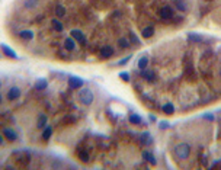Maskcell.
<instances>
[{"label": "cell", "instance_id": "obj_6", "mask_svg": "<svg viewBox=\"0 0 221 170\" xmlns=\"http://www.w3.org/2000/svg\"><path fill=\"white\" fill-rule=\"evenodd\" d=\"M2 47V51H3V54H5L6 57H9V58H13V60H19V57L16 55V53H15L12 48H9L6 44H2L0 45Z\"/></svg>", "mask_w": 221, "mask_h": 170}, {"label": "cell", "instance_id": "obj_11", "mask_svg": "<svg viewBox=\"0 0 221 170\" xmlns=\"http://www.w3.org/2000/svg\"><path fill=\"white\" fill-rule=\"evenodd\" d=\"M64 48L67 49V51H73V49L76 48V39L74 38H67V39L64 41Z\"/></svg>", "mask_w": 221, "mask_h": 170}, {"label": "cell", "instance_id": "obj_15", "mask_svg": "<svg viewBox=\"0 0 221 170\" xmlns=\"http://www.w3.org/2000/svg\"><path fill=\"white\" fill-rule=\"evenodd\" d=\"M141 35H143V38H145V39L151 38V36L154 35V28H153V26L144 28V29H143V32H141Z\"/></svg>", "mask_w": 221, "mask_h": 170}, {"label": "cell", "instance_id": "obj_8", "mask_svg": "<svg viewBox=\"0 0 221 170\" xmlns=\"http://www.w3.org/2000/svg\"><path fill=\"white\" fill-rule=\"evenodd\" d=\"M113 53H115V51H113V48L111 45H105L104 48L100 49V57H102V58H111L113 55Z\"/></svg>", "mask_w": 221, "mask_h": 170}, {"label": "cell", "instance_id": "obj_26", "mask_svg": "<svg viewBox=\"0 0 221 170\" xmlns=\"http://www.w3.org/2000/svg\"><path fill=\"white\" fill-rule=\"evenodd\" d=\"M51 135H53V128H51L50 125L45 126V130H44V132H42V138H44V140H50Z\"/></svg>", "mask_w": 221, "mask_h": 170}, {"label": "cell", "instance_id": "obj_23", "mask_svg": "<svg viewBox=\"0 0 221 170\" xmlns=\"http://www.w3.org/2000/svg\"><path fill=\"white\" fill-rule=\"evenodd\" d=\"M188 39H189L191 42H196V44H198V42L202 41V36L196 35V34H194V32H189V34H188Z\"/></svg>", "mask_w": 221, "mask_h": 170}, {"label": "cell", "instance_id": "obj_7", "mask_svg": "<svg viewBox=\"0 0 221 170\" xmlns=\"http://www.w3.org/2000/svg\"><path fill=\"white\" fill-rule=\"evenodd\" d=\"M3 137H5L7 141H16V140H18V134H16L12 128H5V130H3Z\"/></svg>", "mask_w": 221, "mask_h": 170}, {"label": "cell", "instance_id": "obj_12", "mask_svg": "<svg viewBox=\"0 0 221 170\" xmlns=\"http://www.w3.org/2000/svg\"><path fill=\"white\" fill-rule=\"evenodd\" d=\"M162 109H163V112H164L166 115H173V113H175V106H173V103L172 102L164 103Z\"/></svg>", "mask_w": 221, "mask_h": 170}, {"label": "cell", "instance_id": "obj_34", "mask_svg": "<svg viewBox=\"0 0 221 170\" xmlns=\"http://www.w3.org/2000/svg\"><path fill=\"white\" fill-rule=\"evenodd\" d=\"M149 119H150L151 122H156V117H154V115H150V117H149Z\"/></svg>", "mask_w": 221, "mask_h": 170}, {"label": "cell", "instance_id": "obj_17", "mask_svg": "<svg viewBox=\"0 0 221 170\" xmlns=\"http://www.w3.org/2000/svg\"><path fill=\"white\" fill-rule=\"evenodd\" d=\"M140 141H141V144H144V145H149V144L153 143V140H151L149 132H143V134L140 135Z\"/></svg>", "mask_w": 221, "mask_h": 170}, {"label": "cell", "instance_id": "obj_16", "mask_svg": "<svg viewBox=\"0 0 221 170\" xmlns=\"http://www.w3.org/2000/svg\"><path fill=\"white\" fill-rule=\"evenodd\" d=\"M47 87H48V81L45 79H39L35 83V90H45Z\"/></svg>", "mask_w": 221, "mask_h": 170}, {"label": "cell", "instance_id": "obj_36", "mask_svg": "<svg viewBox=\"0 0 221 170\" xmlns=\"http://www.w3.org/2000/svg\"><path fill=\"white\" fill-rule=\"evenodd\" d=\"M208 2H211V0H208Z\"/></svg>", "mask_w": 221, "mask_h": 170}, {"label": "cell", "instance_id": "obj_3", "mask_svg": "<svg viewBox=\"0 0 221 170\" xmlns=\"http://www.w3.org/2000/svg\"><path fill=\"white\" fill-rule=\"evenodd\" d=\"M21 89H19L18 86H12L9 90H7V94H6V98H7V100H16V99H19L21 98Z\"/></svg>", "mask_w": 221, "mask_h": 170}, {"label": "cell", "instance_id": "obj_1", "mask_svg": "<svg viewBox=\"0 0 221 170\" xmlns=\"http://www.w3.org/2000/svg\"><path fill=\"white\" fill-rule=\"evenodd\" d=\"M173 153H175V156L179 159V160H185V159H188L191 154V147L189 144L186 143H181L177 144L175 147V150H173Z\"/></svg>", "mask_w": 221, "mask_h": 170}, {"label": "cell", "instance_id": "obj_29", "mask_svg": "<svg viewBox=\"0 0 221 170\" xmlns=\"http://www.w3.org/2000/svg\"><path fill=\"white\" fill-rule=\"evenodd\" d=\"M130 39H131V42H132V44H141L140 39L137 38V35L134 34V32H130Z\"/></svg>", "mask_w": 221, "mask_h": 170}, {"label": "cell", "instance_id": "obj_27", "mask_svg": "<svg viewBox=\"0 0 221 170\" xmlns=\"http://www.w3.org/2000/svg\"><path fill=\"white\" fill-rule=\"evenodd\" d=\"M119 79H121L122 81H125V83H128V81L131 80V76L128 71H121L119 73Z\"/></svg>", "mask_w": 221, "mask_h": 170}, {"label": "cell", "instance_id": "obj_33", "mask_svg": "<svg viewBox=\"0 0 221 170\" xmlns=\"http://www.w3.org/2000/svg\"><path fill=\"white\" fill-rule=\"evenodd\" d=\"M204 119H207V121H214V115L212 113H207V115H204Z\"/></svg>", "mask_w": 221, "mask_h": 170}, {"label": "cell", "instance_id": "obj_22", "mask_svg": "<svg viewBox=\"0 0 221 170\" xmlns=\"http://www.w3.org/2000/svg\"><path fill=\"white\" fill-rule=\"evenodd\" d=\"M130 122L131 124H137V125H140V124H143V119H141L140 115H137V113H131L130 115Z\"/></svg>", "mask_w": 221, "mask_h": 170}, {"label": "cell", "instance_id": "obj_28", "mask_svg": "<svg viewBox=\"0 0 221 170\" xmlns=\"http://www.w3.org/2000/svg\"><path fill=\"white\" fill-rule=\"evenodd\" d=\"M118 44H119V47H121L122 49H125V48H128V45H130V41L125 39V38H119V39H118Z\"/></svg>", "mask_w": 221, "mask_h": 170}, {"label": "cell", "instance_id": "obj_19", "mask_svg": "<svg viewBox=\"0 0 221 170\" xmlns=\"http://www.w3.org/2000/svg\"><path fill=\"white\" fill-rule=\"evenodd\" d=\"M51 25H53V29H54V31H57V32H63L64 26H63V23L60 22L58 19H53V21H51Z\"/></svg>", "mask_w": 221, "mask_h": 170}, {"label": "cell", "instance_id": "obj_14", "mask_svg": "<svg viewBox=\"0 0 221 170\" xmlns=\"http://www.w3.org/2000/svg\"><path fill=\"white\" fill-rule=\"evenodd\" d=\"M147 66H149V57H147V55H144V57H141V58L138 60L137 67L140 68V70H145V68H147Z\"/></svg>", "mask_w": 221, "mask_h": 170}, {"label": "cell", "instance_id": "obj_20", "mask_svg": "<svg viewBox=\"0 0 221 170\" xmlns=\"http://www.w3.org/2000/svg\"><path fill=\"white\" fill-rule=\"evenodd\" d=\"M19 36H21L22 39L31 41V39H34V32L32 31H21L19 32Z\"/></svg>", "mask_w": 221, "mask_h": 170}, {"label": "cell", "instance_id": "obj_4", "mask_svg": "<svg viewBox=\"0 0 221 170\" xmlns=\"http://www.w3.org/2000/svg\"><path fill=\"white\" fill-rule=\"evenodd\" d=\"M85 85V81L83 79L80 77H76V76H71L68 79V86H70V89H81V86Z\"/></svg>", "mask_w": 221, "mask_h": 170}, {"label": "cell", "instance_id": "obj_31", "mask_svg": "<svg viewBox=\"0 0 221 170\" xmlns=\"http://www.w3.org/2000/svg\"><path fill=\"white\" fill-rule=\"evenodd\" d=\"M169 126H170V124H169L167 121H162V122H159V128H160V130H167Z\"/></svg>", "mask_w": 221, "mask_h": 170}, {"label": "cell", "instance_id": "obj_13", "mask_svg": "<svg viewBox=\"0 0 221 170\" xmlns=\"http://www.w3.org/2000/svg\"><path fill=\"white\" fill-rule=\"evenodd\" d=\"M47 122H48V118H47V115L41 113L39 117H38V122H36V126H38V128H45V126H47Z\"/></svg>", "mask_w": 221, "mask_h": 170}, {"label": "cell", "instance_id": "obj_24", "mask_svg": "<svg viewBox=\"0 0 221 170\" xmlns=\"http://www.w3.org/2000/svg\"><path fill=\"white\" fill-rule=\"evenodd\" d=\"M143 77H144L147 81H153L156 74H154V71H151V70H145V71L143 73Z\"/></svg>", "mask_w": 221, "mask_h": 170}, {"label": "cell", "instance_id": "obj_5", "mask_svg": "<svg viewBox=\"0 0 221 170\" xmlns=\"http://www.w3.org/2000/svg\"><path fill=\"white\" fill-rule=\"evenodd\" d=\"M159 15H160V18L164 19V21L172 19L173 18V9H172L170 6H163L162 9H160V12H159Z\"/></svg>", "mask_w": 221, "mask_h": 170}, {"label": "cell", "instance_id": "obj_25", "mask_svg": "<svg viewBox=\"0 0 221 170\" xmlns=\"http://www.w3.org/2000/svg\"><path fill=\"white\" fill-rule=\"evenodd\" d=\"M55 16H57V18H63V16H66V9H64V6L58 5L57 7H55Z\"/></svg>", "mask_w": 221, "mask_h": 170}, {"label": "cell", "instance_id": "obj_32", "mask_svg": "<svg viewBox=\"0 0 221 170\" xmlns=\"http://www.w3.org/2000/svg\"><path fill=\"white\" fill-rule=\"evenodd\" d=\"M131 58H132V55H127L125 58H122L118 64H119V66H125L127 63H130V61H131Z\"/></svg>", "mask_w": 221, "mask_h": 170}, {"label": "cell", "instance_id": "obj_18", "mask_svg": "<svg viewBox=\"0 0 221 170\" xmlns=\"http://www.w3.org/2000/svg\"><path fill=\"white\" fill-rule=\"evenodd\" d=\"M23 6H25V9H28V10L35 9L36 6H38V0H23Z\"/></svg>", "mask_w": 221, "mask_h": 170}, {"label": "cell", "instance_id": "obj_9", "mask_svg": "<svg viewBox=\"0 0 221 170\" xmlns=\"http://www.w3.org/2000/svg\"><path fill=\"white\" fill-rule=\"evenodd\" d=\"M70 35H71L76 41H79V42H85V39H86V38H85V34H83L80 29H73V31L70 32Z\"/></svg>", "mask_w": 221, "mask_h": 170}, {"label": "cell", "instance_id": "obj_10", "mask_svg": "<svg viewBox=\"0 0 221 170\" xmlns=\"http://www.w3.org/2000/svg\"><path fill=\"white\" fill-rule=\"evenodd\" d=\"M173 5H175V9L181 10V12H186L188 10V6H186L185 0H173Z\"/></svg>", "mask_w": 221, "mask_h": 170}, {"label": "cell", "instance_id": "obj_2", "mask_svg": "<svg viewBox=\"0 0 221 170\" xmlns=\"http://www.w3.org/2000/svg\"><path fill=\"white\" fill-rule=\"evenodd\" d=\"M93 99H95V96H93V92H92L90 89L79 90V100H80L83 105H90V103L93 102Z\"/></svg>", "mask_w": 221, "mask_h": 170}, {"label": "cell", "instance_id": "obj_21", "mask_svg": "<svg viewBox=\"0 0 221 170\" xmlns=\"http://www.w3.org/2000/svg\"><path fill=\"white\" fill-rule=\"evenodd\" d=\"M143 159H144L147 163H151V164H156V159L150 151H144L143 153Z\"/></svg>", "mask_w": 221, "mask_h": 170}, {"label": "cell", "instance_id": "obj_30", "mask_svg": "<svg viewBox=\"0 0 221 170\" xmlns=\"http://www.w3.org/2000/svg\"><path fill=\"white\" fill-rule=\"evenodd\" d=\"M79 157H80V160H83L85 163H87V161H89V154H87L86 151H81L80 154H79Z\"/></svg>", "mask_w": 221, "mask_h": 170}, {"label": "cell", "instance_id": "obj_35", "mask_svg": "<svg viewBox=\"0 0 221 170\" xmlns=\"http://www.w3.org/2000/svg\"><path fill=\"white\" fill-rule=\"evenodd\" d=\"M220 76H221V70H220Z\"/></svg>", "mask_w": 221, "mask_h": 170}]
</instances>
